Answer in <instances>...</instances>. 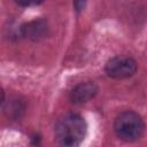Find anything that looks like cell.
Instances as JSON below:
<instances>
[{"label":"cell","instance_id":"cell-4","mask_svg":"<svg viewBox=\"0 0 147 147\" xmlns=\"http://www.w3.org/2000/svg\"><path fill=\"white\" fill-rule=\"evenodd\" d=\"M98 93V86L93 82H86L77 85L70 93V100L75 105H82L93 99Z\"/></svg>","mask_w":147,"mask_h":147},{"label":"cell","instance_id":"cell-5","mask_svg":"<svg viewBox=\"0 0 147 147\" xmlns=\"http://www.w3.org/2000/svg\"><path fill=\"white\" fill-rule=\"evenodd\" d=\"M46 31H47V25H46V22L42 20L30 22L22 28L23 36H25L32 40H38V39L42 38L46 34Z\"/></svg>","mask_w":147,"mask_h":147},{"label":"cell","instance_id":"cell-7","mask_svg":"<svg viewBox=\"0 0 147 147\" xmlns=\"http://www.w3.org/2000/svg\"><path fill=\"white\" fill-rule=\"evenodd\" d=\"M86 0H74V7L77 11H82L85 8Z\"/></svg>","mask_w":147,"mask_h":147},{"label":"cell","instance_id":"cell-6","mask_svg":"<svg viewBox=\"0 0 147 147\" xmlns=\"http://www.w3.org/2000/svg\"><path fill=\"white\" fill-rule=\"evenodd\" d=\"M44 0H15V2L20 6V7H34V6H38Z\"/></svg>","mask_w":147,"mask_h":147},{"label":"cell","instance_id":"cell-3","mask_svg":"<svg viewBox=\"0 0 147 147\" xmlns=\"http://www.w3.org/2000/svg\"><path fill=\"white\" fill-rule=\"evenodd\" d=\"M137 68L138 64L131 56L117 55L106 63L105 70L106 74L114 79H126L136 74Z\"/></svg>","mask_w":147,"mask_h":147},{"label":"cell","instance_id":"cell-2","mask_svg":"<svg viewBox=\"0 0 147 147\" xmlns=\"http://www.w3.org/2000/svg\"><path fill=\"white\" fill-rule=\"evenodd\" d=\"M145 130L141 116L133 110H125L117 115L114 122V131L116 136L126 142L138 140Z\"/></svg>","mask_w":147,"mask_h":147},{"label":"cell","instance_id":"cell-1","mask_svg":"<svg viewBox=\"0 0 147 147\" xmlns=\"http://www.w3.org/2000/svg\"><path fill=\"white\" fill-rule=\"evenodd\" d=\"M87 130L86 122L78 114H67L55 124V138L61 146H78L85 138Z\"/></svg>","mask_w":147,"mask_h":147}]
</instances>
